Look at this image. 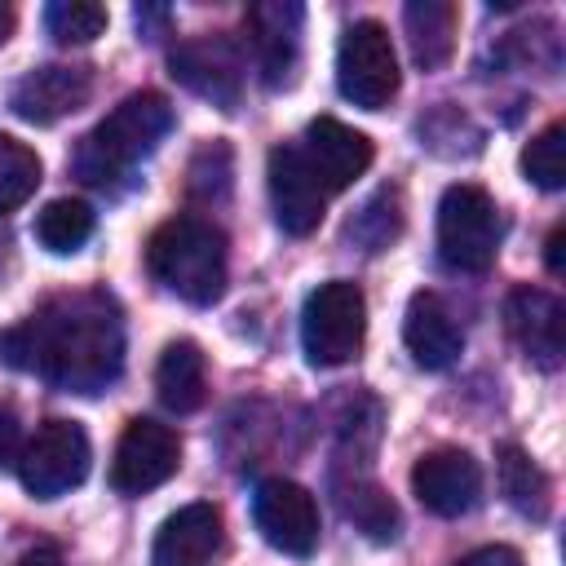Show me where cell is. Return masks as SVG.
Returning <instances> with one entry per match:
<instances>
[{"instance_id":"obj_24","label":"cell","mask_w":566,"mask_h":566,"mask_svg":"<svg viewBox=\"0 0 566 566\" xmlns=\"http://www.w3.org/2000/svg\"><path fill=\"white\" fill-rule=\"evenodd\" d=\"M340 509H345V517H349L367 539H376V544L398 539V509H394V500H389L380 486L354 482V486L340 495Z\"/></svg>"},{"instance_id":"obj_14","label":"cell","mask_w":566,"mask_h":566,"mask_svg":"<svg viewBox=\"0 0 566 566\" xmlns=\"http://www.w3.org/2000/svg\"><path fill=\"white\" fill-rule=\"evenodd\" d=\"M93 97V71L88 66H35L27 71L13 93H9V111L27 124H57L62 115H75L84 102Z\"/></svg>"},{"instance_id":"obj_9","label":"cell","mask_w":566,"mask_h":566,"mask_svg":"<svg viewBox=\"0 0 566 566\" xmlns=\"http://www.w3.org/2000/svg\"><path fill=\"white\" fill-rule=\"evenodd\" d=\"M252 522L261 539L287 557H310L318 548V504L301 482L265 478L252 495Z\"/></svg>"},{"instance_id":"obj_30","label":"cell","mask_w":566,"mask_h":566,"mask_svg":"<svg viewBox=\"0 0 566 566\" xmlns=\"http://www.w3.org/2000/svg\"><path fill=\"white\" fill-rule=\"evenodd\" d=\"M544 261H548V274L562 279L566 274V226H553L548 243H544Z\"/></svg>"},{"instance_id":"obj_23","label":"cell","mask_w":566,"mask_h":566,"mask_svg":"<svg viewBox=\"0 0 566 566\" xmlns=\"http://www.w3.org/2000/svg\"><path fill=\"white\" fill-rule=\"evenodd\" d=\"M35 186H40V155L27 142L0 133V217L22 208L35 195Z\"/></svg>"},{"instance_id":"obj_5","label":"cell","mask_w":566,"mask_h":566,"mask_svg":"<svg viewBox=\"0 0 566 566\" xmlns=\"http://www.w3.org/2000/svg\"><path fill=\"white\" fill-rule=\"evenodd\" d=\"M438 252L451 270L482 274L500 252V212L482 186H447L438 203Z\"/></svg>"},{"instance_id":"obj_31","label":"cell","mask_w":566,"mask_h":566,"mask_svg":"<svg viewBox=\"0 0 566 566\" xmlns=\"http://www.w3.org/2000/svg\"><path fill=\"white\" fill-rule=\"evenodd\" d=\"M18 566H62V553L53 544H35V548H27L18 557Z\"/></svg>"},{"instance_id":"obj_28","label":"cell","mask_w":566,"mask_h":566,"mask_svg":"<svg viewBox=\"0 0 566 566\" xmlns=\"http://www.w3.org/2000/svg\"><path fill=\"white\" fill-rule=\"evenodd\" d=\"M22 455V420L13 411V402H0V469H18Z\"/></svg>"},{"instance_id":"obj_6","label":"cell","mask_w":566,"mask_h":566,"mask_svg":"<svg viewBox=\"0 0 566 566\" xmlns=\"http://www.w3.org/2000/svg\"><path fill=\"white\" fill-rule=\"evenodd\" d=\"M88 433L75 420H44L18 455V478L35 500H57L88 478Z\"/></svg>"},{"instance_id":"obj_20","label":"cell","mask_w":566,"mask_h":566,"mask_svg":"<svg viewBox=\"0 0 566 566\" xmlns=\"http://www.w3.org/2000/svg\"><path fill=\"white\" fill-rule=\"evenodd\" d=\"M402 22H407V40H411L416 66L438 71V66L451 62V53H455V22H460V9L451 0H411L402 9Z\"/></svg>"},{"instance_id":"obj_10","label":"cell","mask_w":566,"mask_h":566,"mask_svg":"<svg viewBox=\"0 0 566 566\" xmlns=\"http://www.w3.org/2000/svg\"><path fill=\"white\" fill-rule=\"evenodd\" d=\"M265 181H270V203H274V221L287 234H310L318 230L323 212H327V186L318 181V172L310 168L305 150L296 142H283L270 150L265 159Z\"/></svg>"},{"instance_id":"obj_15","label":"cell","mask_w":566,"mask_h":566,"mask_svg":"<svg viewBox=\"0 0 566 566\" xmlns=\"http://www.w3.org/2000/svg\"><path fill=\"white\" fill-rule=\"evenodd\" d=\"M301 150H305L310 168L318 172V181L327 186V195L332 190H345L354 177H363L371 168V155H376L371 142H367V133H358V128H349V124H340L332 115H318L305 128Z\"/></svg>"},{"instance_id":"obj_22","label":"cell","mask_w":566,"mask_h":566,"mask_svg":"<svg viewBox=\"0 0 566 566\" xmlns=\"http://www.w3.org/2000/svg\"><path fill=\"white\" fill-rule=\"evenodd\" d=\"M88 234H93V208L80 203V199H53V203H44L40 217H35V239H40V248H49V252H57V256L80 252V248L88 243Z\"/></svg>"},{"instance_id":"obj_3","label":"cell","mask_w":566,"mask_h":566,"mask_svg":"<svg viewBox=\"0 0 566 566\" xmlns=\"http://www.w3.org/2000/svg\"><path fill=\"white\" fill-rule=\"evenodd\" d=\"M146 270L172 296L212 305L226 292V234L203 217H172L150 234Z\"/></svg>"},{"instance_id":"obj_21","label":"cell","mask_w":566,"mask_h":566,"mask_svg":"<svg viewBox=\"0 0 566 566\" xmlns=\"http://www.w3.org/2000/svg\"><path fill=\"white\" fill-rule=\"evenodd\" d=\"M495 469H500V491H504V500H509L517 513L544 522V517H548V504H553V482H548V473H544L522 447H513V442H504V447L495 451Z\"/></svg>"},{"instance_id":"obj_27","label":"cell","mask_w":566,"mask_h":566,"mask_svg":"<svg viewBox=\"0 0 566 566\" xmlns=\"http://www.w3.org/2000/svg\"><path fill=\"white\" fill-rule=\"evenodd\" d=\"M398 226H402V217H398V190H380V195L349 221V234L363 239L367 252H380V248L394 243Z\"/></svg>"},{"instance_id":"obj_12","label":"cell","mask_w":566,"mask_h":566,"mask_svg":"<svg viewBox=\"0 0 566 566\" xmlns=\"http://www.w3.org/2000/svg\"><path fill=\"white\" fill-rule=\"evenodd\" d=\"M504 327L513 345L544 371L562 367L566 354V305L544 287H517L504 301Z\"/></svg>"},{"instance_id":"obj_8","label":"cell","mask_w":566,"mask_h":566,"mask_svg":"<svg viewBox=\"0 0 566 566\" xmlns=\"http://www.w3.org/2000/svg\"><path fill=\"white\" fill-rule=\"evenodd\" d=\"M181 464V438L172 424H159L150 416H137L124 424L111 460V486L119 495H146L164 486Z\"/></svg>"},{"instance_id":"obj_17","label":"cell","mask_w":566,"mask_h":566,"mask_svg":"<svg viewBox=\"0 0 566 566\" xmlns=\"http://www.w3.org/2000/svg\"><path fill=\"white\" fill-rule=\"evenodd\" d=\"M402 340L411 349V358L424 367V371H442L460 358L464 349V332L455 323V314L447 310L442 296L433 292H416L407 301V314H402Z\"/></svg>"},{"instance_id":"obj_26","label":"cell","mask_w":566,"mask_h":566,"mask_svg":"<svg viewBox=\"0 0 566 566\" xmlns=\"http://www.w3.org/2000/svg\"><path fill=\"white\" fill-rule=\"evenodd\" d=\"M44 27L62 44H88L106 31V9L93 0H53L44 9Z\"/></svg>"},{"instance_id":"obj_29","label":"cell","mask_w":566,"mask_h":566,"mask_svg":"<svg viewBox=\"0 0 566 566\" xmlns=\"http://www.w3.org/2000/svg\"><path fill=\"white\" fill-rule=\"evenodd\" d=\"M451 566H526V562H522V553L509 548V544H486V548L464 553V557L451 562Z\"/></svg>"},{"instance_id":"obj_25","label":"cell","mask_w":566,"mask_h":566,"mask_svg":"<svg viewBox=\"0 0 566 566\" xmlns=\"http://www.w3.org/2000/svg\"><path fill=\"white\" fill-rule=\"evenodd\" d=\"M522 172L539 190H562L566 186V124H548L535 133L522 150Z\"/></svg>"},{"instance_id":"obj_13","label":"cell","mask_w":566,"mask_h":566,"mask_svg":"<svg viewBox=\"0 0 566 566\" xmlns=\"http://www.w3.org/2000/svg\"><path fill=\"white\" fill-rule=\"evenodd\" d=\"M411 491L416 500L438 513V517H460L478 504L482 495V469L469 451L460 447H438V451H424L411 469Z\"/></svg>"},{"instance_id":"obj_16","label":"cell","mask_w":566,"mask_h":566,"mask_svg":"<svg viewBox=\"0 0 566 566\" xmlns=\"http://www.w3.org/2000/svg\"><path fill=\"white\" fill-rule=\"evenodd\" d=\"M221 553V509L217 504H186L164 517L150 566H212Z\"/></svg>"},{"instance_id":"obj_2","label":"cell","mask_w":566,"mask_h":566,"mask_svg":"<svg viewBox=\"0 0 566 566\" xmlns=\"http://www.w3.org/2000/svg\"><path fill=\"white\" fill-rule=\"evenodd\" d=\"M172 128V106L159 93H128L93 133L80 137V146L71 150V168L84 186L93 190H111L119 186L146 155H155V146L168 137Z\"/></svg>"},{"instance_id":"obj_1","label":"cell","mask_w":566,"mask_h":566,"mask_svg":"<svg viewBox=\"0 0 566 566\" xmlns=\"http://www.w3.org/2000/svg\"><path fill=\"white\" fill-rule=\"evenodd\" d=\"M0 358L66 394H102L124 367L119 310L102 292L57 296L0 332Z\"/></svg>"},{"instance_id":"obj_11","label":"cell","mask_w":566,"mask_h":566,"mask_svg":"<svg viewBox=\"0 0 566 566\" xmlns=\"http://www.w3.org/2000/svg\"><path fill=\"white\" fill-rule=\"evenodd\" d=\"M168 62H172V80L186 84L190 93L208 97L221 111H234L239 106V93H243V57H239V49L226 35L186 40V44L172 49Z\"/></svg>"},{"instance_id":"obj_19","label":"cell","mask_w":566,"mask_h":566,"mask_svg":"<svg viewBox=\"0 0 566 566\" xmlns=\"http://www.w3.org/2000/svg\"><path fill=\"white\" fill-rule=\"evenodd\" d=\"M155 394L177 416H190V411L203 407V398H208V363H203V349L195 340L164 345V354L155 363Z\"/></svg>"},{"instance_id":"obj_7","label":"cell","mask_w":566,"mask_h":566,"mask_svg":"<svg viewBox=\"0 0 566 566\" xmlns=\"http://www.w3.org/2000/svg\"><path fill=\"white\" fill-rule=\"evenodd\" d=\"M336 84L363 111L389 106V97L398 93V53H394V40H389V31L380 22L363 18L340 35Z\"/></svg>"},{"instance_id":"obj_4","label":"cell","mask_w":566,"mask_h":566,"mask_svg":"<svg viewBox=\"0 0 566 566\" xmlns=\"http://www.w3.org/2000/svg\"><path fill=\"white\" fill-rule=\"evenodd\" d=\"M367 332L363 287L349 279H327L305 296L301 310V349L314 367H340L358 358Z\"/></svg>"},{"instance_id":"obj_32","label":"cell","mask_w":566,"mask_h":566,"mask_svg":"<svg viewBox=\"0 0 566 566\" xmlns=\"http://www.w3.org/2000/svg\"><path fill=\"white\" fill-rule=\"evenodd\" d=\"M13 22H18V18H13V4H4V0H0V44L13 35Z\"/></svg>"},{"instance_id":"obj_18","label":"cell","mask_w":566,"mask_h":566,"mask_svg":"<svg viewBox=\"0 0 566 566\" xmlns=\"http://www.w3.org/2000/svg\"><path fill=\"white\" fill-rule=\"evenodd\" d=\"M301 4L292 0H265L248 9V31H252V49L261 57L265 84L279 88L287 84L292 66H296V35H301Z\"/></svg>"}]
</instances>
